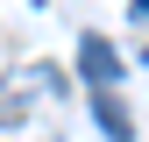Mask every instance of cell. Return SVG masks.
Returning a JSON list of instances; mask_svg holds the SVG:
<instances>
[{"mask_svg":"<svg viewBox=\"0 0 149 142\" xmlns=\"http://www.w3.org/2000/svg\"><path fill=\"white\" fill-rule=\"evenodd\" d=\"M43 78V71H29V78H0V128H22L29 114V85Z\"/></svg>","mask_w":149,"mask_h":142,"instance_id":"obj_3","label":"cell"},{"mask_svg":"<svg viewBox=\"0 0 149 142\" xmlns=\"http://www.w3.org/2000/svg\"><path fill=\"white\" fill-rule=\"evenodd\" d=\"M92 114H100L107 142H135V121H128V106L114 100V85H107V93H92Z\"/></svg>","mask_w":149,"mask_h":142,"instance_id":"obj_2","label":"cell"},{"mask_svg":"<svg viewBox=\"0 0 149 142\" xmlns=\"http://www.w3.org/2000/svg\"><path fill=\"white\" fill-rule=\"evenodd\" d=\"M128 14H135V22H149V0H128Z\"/></svg>","mask_w":149,"mask_h":142,"instance_id":"obj_4","label":"cell"},{"mask_svg":"<svg viewBox=\"0 0 149 142\" xmlns=\"http://www.w3.org/2000/svg\"><path fill=\"white\" fill-rule=\"evenodd\" d=\"M78 71H85V85H92V93H107V85L121 78L114 43H107V36H85V43H78Z\"/></svg>","mask_w":149,"mask_h":142,"instance_id":"obj_1","label":"cell"}]
</instances>
